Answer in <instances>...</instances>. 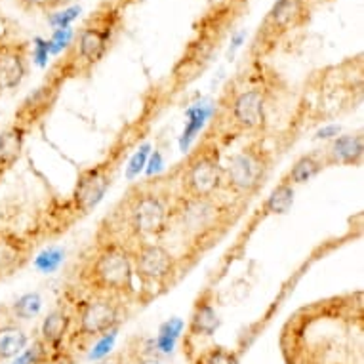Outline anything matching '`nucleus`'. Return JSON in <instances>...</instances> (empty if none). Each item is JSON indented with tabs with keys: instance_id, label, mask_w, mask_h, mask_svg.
<instances>
[{
	"instance_id": "cd10ccee",
	"label": "nucleus",
	"mask_w": 364,
	"mask_h": 364,
	"mask_svg": "<svg viewBox=\"0 0 364 364\" xmlns=\"http://www.w3.org/2000/svg\"><path fill=\"white\" fill-rule=\"evenodd\" d=\"M189 117H191V120L187 122V128H186V132H183V144H189V141L195 138V134H198L200 126H203L204 113L200 111V109H197V111H191V113H189Z\"/></svg>"
},
{
	"instance_id": "20e7f679",
	"label": "nucleus",
	"mask_w": 364,
	"mask_h": 364,
	"mask_svg": "<svg viewBox=\"0 0 364 364\" xmlns=\"http://www.w3.org/2000/svg\"><path fill=\"white\" fill-rule=\"evenodd\" d=\"M271 109V88L263 80L250 78L248 82L229 84L221 96L206 141L218 147L233 144L245 136H262Z\"/></svg>"
},
{
	"instance_id": "7c9ffc66",
	"label": "nucleus",
	"mask_w": 364,
	"mask_h": 364,
	"mask_svg": "<svg viewBox=\"0 0 364 364\" xmlns=\"http://www.w3.org/2000/svg\"><path fill=\"white\" fill-rule=\"evenodd\" d=\"M73 38V29L71 27H67V29H55L54 36H52V41L50 42V52H60L63 50L71 42Z\"/></svg>"
},
{
	"instance_id": "dca6fc26",
	"label": "nucleus",
	"mask_w": 364,
	"mask_h": 364,
	"mask_svg": "<svg viewBox=\"0 0 364 364\" xmlns=\"http://www.w3.org/2000/svg\"><path fill=\"white\" fill-rule=\"evenodd\" d=\"M364 139L363 134H343L332 139L321 153L324 166H358L363 161Z\"/></svg>"
},
{
	"instance_id": "6ab92c4d",
	"label": "nucleus",
	"mask_w": 364,
	"mask_h": 364,
	"mask_svg": "<svg viewBox=\"0 0 364 364\" xmlns=\"http://www.w3.org/2000/svg\"><path fill=\"white\" fill-rule=\"evenodd\" d=\"M27 132L29 130L18 122L0 132V173L6 172L8 168H12L18 162L23 151Z\"/></svg>"
},
{
	"instance_id": "f03ea898",
	"label": "nucleus",
	"mask_w": 364,
	"mask_h": 364,
	"mask_svg": "<svg viewBox=\"0 0 364 364\" xmlns=\"http://www.w3.org/2000/svg\"><path fill=\"white\" fill-rule=\"evenodd\" d=\"M245 204L223 193L206 198L173 195L170 223L162 240L170 237L178 246V252L173 254L178 257L181 273H186L198 257H203L231 231Z\"/></svg>"
},
{
	"instance_id": "bb28decb",
	"label": "nucleus",
	"mask_w": 364,
	"mask_h": 364,
	"mask_svg": "<svg viewBox=\"0 0 364 364\" xmlns=\"http://www.w3.org/2000/svg\"><path fill=\"white\" fill-rule=\"evenodd\" d=\"M61 257H63V252L55 250V248H50L44 254L36 257V267L41 269L42 273H52L54 269H58V265L61 263Z\"/></svg>"
},
{
	"instance_id": "f257e3e1",
	"label": "nucleus",
	"mask_w": 364,
	"mask_h": 364,
	"mask_svg": "<svg viewBox=\"0 0 364 364\" xmlns=\"http://www.w3.org/2000/svg\"><path fill=\"white\" fill-rule=\"evenodd\" d=\"M288 364H364L363 294L315 301L282 330Z\"/></svg>"
},
{
	"instance_id": "1a4fd4ad",
	"label": "nucleus",
	"mask_w": 364,
	"mask_h": 364,
	"mask_svg": "<svg viewBox=\"0 0 364 364\" xmlns=\"http://www.w3.org/2000/svg\"><path fill=\"white\" fill-rule=\"evenodd\" d=\"M179 191L176 195L189 198L215 197L223 191V164L220 147L203 139L198 149L187 156L179 170Z\"/></svg>"
},
{
	"instance_id": "39448f33",
	"label": "nucleus",
	"mask_w": 364,
	"mask_h": 364,
	"mask_svg": "<svg viewBox=\"0 0 364 364\" xmlns=\"http://www.w3.org/2000/svg\"><path fill=\"white\" fill-rule=\"evenodd\" d=\"M77 282L88 294L113 296L128 304L138 299L130 248L117 240L96 237V245L78 269Z\"/></svg>"
},
{
	"instance_id": "4468645a",
	"label": "nucleus",
	"mask_w": 364,
	"mask_h": 364,
	"mask_svg": "<svg viewBox=\"0 0 364 364\" xmlns=\"http://www.w3.org/2000/svg\"><path fill=\"white\" fill-rule=\"evenodd\" d=\"M29 75V46L25 42L0 44V96L12 92Z\"/></svg>"
},
{
	"instance_id": "ddd939ff",
	"label": "nucleus",
	"mask_w": 364,
	"mask_h": 364,
	"mask_svg": "<svg viewBox=\"0 0 364 364\" xmlns=\"http://www.w3.org/2000/svg\"><path fill=\"white\" fill-rule=\"evenodd\" d=\"M220 315L214 305V294L206 290L195 299L191 316L187 323L186 338H183V355L189 358V363L198 351V341L212 338L220 328Z\"/></svg>"
},
{
	"instance_id": "aec40b11",
	"label": "nucleus",
	"mask_w": 364,
	"mask_h": 364,
	"mask_svg": "<svg viewBox=\"0 0 364 364\" xmlns=\"http://www.w3.org/2000/svg\"><path fill=\"white\" fill-rule=\"evenodd\" d=\"M324 162L321 159V153L315 151V153H309V155L299 156L298 161L294 162V166L288 170L287 173V181L288 183H292L294 187L301 186V183H307L309 179H313L315 176L324 170Z\"/></svg>"
},
{
	"instance_id": "412c9836",
	"label": "nucleus",
	"mask_w": 364,
	"mask_h": 364,
	"mask_svg": "<svg viewBox=\"0 0 364 364\" xmlns=\"http://www.w3.org/2000/svg\"><path fill=\"white\" fill-rule=\"evenodd\" d=\"M126 364H162L161 353L155 349L153 340L132 338L124 346Z\"/></svg>"
},
{
	"instance_id": "5701e85b",
	"label": "nucleus",
	"mask_w": 364,
	"mask_h": 364,
	"mask_svg": "<svg viewBox=\"0 0 364 364\" xmlns=\"http://www.w3.org/2000/svg\"><path fill=\"white\" fill-rule=\"evenodd\" d=\"M42 307V298L36 292L25 294L21 298H18L12 305L4 307L6 315L12 318V321H29V318H35L38 313H41Z\"/></svg>"
},
{
	"instance_id": "393cba45",
	"label": "nucleus",
	"mask_w": 364,
	"mask_h": 364,
	"mask_svg": "<svg viewBox=\"0 0 364 364\" xmlns=\"http://www.w3.org/2000/svg\"><path fill=\"white\" fill-rule=\"evenodd\" d=\"M181 332H183V321L181 318H170L168 323L162 324L161 330H159V336L153 340L156 351L164 353V355L172 353Z\"/></svg>"
},
{
	"instance_id": "0eeeda50",
	"label": "nucleus",
	"mask_w": 364,
	"mask_h": 364,
	"mask_svg": "<svg viewBox=\"0 0 364 364\" xmlns=\"http://www.w3.org/2000/svg\"><path fill=\"white\" fill-rule=\"evenodd\" d=\"M273 170V151L262 138H254L223 164V195L248 203L265 186Z\"/></svg>"
},
{
	"instance_id": "a211bd4d",
	"label": "nucleus",
	"mask_w": 364,
	"mask_h": 364,
	"mask_svg": "<svg viewBox=\"0 0 364 364\" xmlns=\"http://www.w3.org/2000/svg\"><path fill=\"white\" fill-rule=\"evenodd\" d=\"M27 346H29V336L23 326H19L10 316L6 321H0V364L18 357Z\"/></svg>"
},
{
	"instance_id": "b1692460",
	"label": "nucleus",
	"mask_w": 364,
	"mask_h": 364,
	"mask_svg": "<svg viewBox=\"0 0 364 364\" xmlns=\"http://www.w3.org/2000/svg\"><path fill=\"white\" fill-rule=\"evenodd\" d=\"M191 364H239V355L229 347L210 346L198 349Z\"/></svg>"
},
{
	"instance_id": "423d86ee",
	"label": "nucleus",
	"mask_w": 364,
	"mask_h": 364,
	"mask_svg": "<svg viewBox=\"0 0 364 364\" xmlns=\"http://www.w3.org/2000/svg\"><path fill=\"white\" fill-rule=\"evenodd\" d=\"M73 326L67 347L75 355L86 351L103 336L120 328L128 316V301L103 294L84 292V298L71 301Z\"/></svg>"
},
{
	"instance_id": "473e14b6",
	"label": "nucleus",
	"mask_w": 364,
	"mask_h": 364,
	"mask_svg": "<svg viewBox=\"0 0 364 364\" xmlns=\"http://www.w3.org/2000/svg\"><path fill=\"white\" fill-rule=\"evenodd\" d=\"M48 54H50V42L44 41V38H35V44H33V60H35L41 67L46 65Z\"/></svg>"
},
{
	"instance_id": "f704fd0d",
	"label": "nucleus",
	"mask_w": 364,
	"mask_h": 364,
	"mask_svg": "<svg viewBox=\"0 0 364 364\" xmlns=\"http://www.w3.org/2000/svg\"><path fill=\"white\" fill-rule=\"evenodd\" d=\"M120 4H128V2H132V0H119Z\"/></svg>"
},
{
	"instance_id": "a878e982",
	"label": "nucleus",
	"mask_w": 364,
	"mask_h": 364,
	"mask_svg": "<svg viewBox=\"0 0 364 364\" xmlns=\"http://www.w3.org/2000/svg\"><path fill=\"white\" fill-rule=\"evenodd\" d=\"M33 364H77V355L67 346L48 347L42 343V349Z\"/></svg>"
},
{
	"instance_id": "2f4dec72",
	"label": "nucleus",
	"mask_w": 364,
	"mask_h": 364,
	"mask_svg": "<svg viewBox=\"0 0 364 364\" xmlns=\"http://www.w3.org/2000/svg\"><path fill=\"white\" fill-rule=\"evenodd\" d=\"M149 149H151L149 145H144V147L139 149V153L134 155V159H132L130 162V168H128V172H126L128 179H134L139 172H141V170H144L145 159H147V155H149Z\"/></svg>"
},
{
	"instance_id": "9d476101",
	"label": "nucleus",
	"mask_w": 364,
	"mask_h": 364,
	"mask_svg": "<svg viewBox=\"0 0 364 364\" xmlns=\"http://www.w3.org/2000/svg\"><path fill=\"white\" fill-rule=\"evenodd\" d=\"M117 31V12H100L84 25L77 36V55L86 69L97 65L107 54Z\"/></svg>"
},
{
	"instance_id": "7ed1b4c3",
	"label": "nucleus",
	"mask_w": 364,
	"mask_h": 364,
	"mask_svg": "<svg viewBox=\"0 0 364 364\" xmlns=\"http://www.w3.org/2000/svg\"><path fill=\"white\" fill-rule=\"evenodd\" d=\"M173 195L166 183H141L132 187L113 214L100 225L96 237L132 246L145 240H162L172 212Z\"/></svg>"
},
{
	"instance_id": "72a5a7b5",
	"label": "nucleus",
	"mask_w": 364,
	"mask_h": 364,
	"mask_svg": "<svg viewBox=\"0 0 364 364\" xmlns=\"http://www.w3.org/2000/svg\"><path fill=\"white\" fill-rule=\"evenodd\" d=\"M94 364H126V349L122 347L119 351H114L111 353V355H107V357L100 358V360Z\"/></svg>"
},
{
	"instance_id": "f3484780",
	"label": "nucleus",
	"mask_w": 364,
	"mask_h": 364,
	"mask_svg": "<svg viewBox=\"0 0 364 364\" xmlns=\"http://www.w3.org/2000/svg\"><path fill=\"white\" fill-rule=\"evenodd\" d=\"M73 326V313L71 304L60 305L55 307L48 316L42 321L41 332H38V340L48 347H61L67 346V338L71 334Z\"/></svg>"
},
{
	"instance_id": "c85d7f7f",
	"label": "nucleus",
	"mask_w": 364,
	"mask_h": 364,
	"mask_svg": "<svg viewBox=\"0 0 364 364\" xmlns=\"http://www.w3.org/2000/svg\"><path fill=\"white\" fill-rule=\"evenodd\" d=\"M65 2L67 0H19V4L27 10H41V12H48V10L63 6Z\"/></svg>"
},
{
	"instance_id": "4be33fe9",
	"label": "nucleus",
	"mask_w": 364,
	"mask_h": 364,
	"mask_svg": "<svg viewBox=\"0 0 364 364\" xmlns=\"http://www.w3.org/2000/svg\"><path fill=\"white\" fill-rule=\"evenodd\" d=\"M294 204V186L282 179L281 183L271 191L267 200L263 203L265 214H287Z\"/></svg>"
},
{
	"instance_id": "6e6552de",
	"label": "nucleus",
	"mask_w": 364,
	"mask_h": 364,
	"mask_svg": "<svg viewBox=\"0 0 364 364\" xmlns=\"http://www.w3.org/2000/svg\"><path fill=\"white\" fill-rule=\"evenodd\" d=\"M128 248L134 262V275L139 282L138 299L149 301L161 296L183 275L176 254L161 240L136 242Z\"/></svg>"
},
{
	"instance_id": "c756f323",
	"label": "nucleus",
	"mask_w": 364,
	"mask_h": 364,
	"mask_svg": "<svg viewBox=\"0 0 364 364\" xmlns=\"http://www.w3.org/2000/svg\"><path fill=\"white\" fill-rule=\"evenodd\" d=\"M78 14H80V8L78 6L67 8V10H63L61 14H55L54 18L50 19V23L54 25L55 29H67V27H69V23L78 18Z\"/></svg>"
},
{
	"instance_id": "9b49d317",
	"label": "nucleus",
	"mask_w": 364,
	"mask_h": 364,
	"mask_svg": "<svg viewBox=\"0 0 364 364\" xmlns=\"http://www.w3.org/2000/svg\"><path fill=\"white\" fill-rule=\"evenodd\" d=\"M113 181V166L111 164H97V166L84 170L78 176V181L69 198V212L73 214V220H80L82 215L90 214L102 203L105 193L111 187Z\"/></svg>"
},
{
	"instance_id": "2eb2a0df",
	"label": "nucleus",
	"mask_w": 364,
	"mask_h": 364,
	"mask_svg": "<svg viewBox=\"0 0 364 364\" xmlns=\"http://www.w3.org/2000/svg\"><path fill=\"white\" fill-rule=\"evenodd\" d=\"M33 256V245L14 231L0 229V281L23 269Z\"/></svg>"
},
{
	"instance_id": "f8f14e48",
	"label": "nucleus",
	"mask_w": 364,
	"mask_h": 364,
	"mask_svg": "<svg viewBox=\"0 0 364 364\" xmlns=\"http://www.w3.org/2000/svg\"><path fill=\"white\" fill-rule=\"evenodd\" d=\"M307 18H309L307 0H277L259 27L257 41L262 38V44H257V46L265 50L271 44H275L279 38L288 35L290 31L305 25Z\"/></svg>"
}]
</instances>
